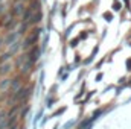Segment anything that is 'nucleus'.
<instances>
[{"label": "nucleus", "instance_id": "1", "mask_svg": "<svg viewBox=\"0 0 131 129\" xmlns=\"http://www.w3.org/2000/svg\"><path fill=\"white\" fill-rule=\"evenodd\" d=\"M15 67H17L20 71L26 73V71H29V70H31V67H34V62L29 59L28 53L25 52V53H21L20 56H17V58H15Z\"/></svg>", "mask_w": 131, "mask_h": 129}, {"label": "nucleus", "instance_id": "2", "mask_svg": "<svg viewBox=\"0 0 131 129\" xmlns=\"http://www.w3.org/2000/svg\"><path fill=\"white\" fill-rule=\"evenodd\" d=\"M38 32H40V29L32 31L29 35H26V38L23 40V50H25V52H28L29 49L35 47V44H37V41H38Z\"/></svg>", "mask_w": 131, "mask_h": 129}, {"label": "nucleus", "instance_id": "3", "mask_svg": "<svg viewBox=\"0 0 131 129\" xmlns=\"http://www.w3.org/2000/svg\"><path fill=\"white\" fill-rule=\"evenodd\" d=\"M31 94V88H25V87H21V88H18L15 93H12V102H18V103H21L23 100H26L28 97Z\"/></svg>", "mask_w": 131, "mask_h": 129}, {"label": "nucleus", "instance_id": "4", "mask_svg": "<svg viewBox=\"0 0 131 129\" xmlns=\"http://www.w3.org/2000/svg\"><path fill=\"white\" fill-rule=\"evenodd\" d=\"M18 38H20V33H18V31H11V32H6V35L3 36V44H5V46H11V44H12V43H15Z\"/></svg>", "mask_w": 131, "mask_h": 129}, {"label": "nucleus", "instance_id": "5", "mask_svg": "<svg viewBox=\"0 0 131 129\" xmlns=\"http://www.w3.org/2000/svg\"><path fill=\"white\" fill-rule=\"evenodd\" d=\"M25 11H26L25 3H23V2H17V3L12 6L11 14H12V17H18V15H23V14H25Z\"/></svg>", "mask_w": 131, "mask_h": 129}, {"label": "nucleus", "instance_id": "6", "mask_svg": "<svg viewBox=\"0 0 131 129\" xmlns=\"http://www.w3.org/2000/svg\"><path fill=\"white\" fill-rule=\"evenodd\" d=\"M20 50H23V41H20V40H17L15 43H12L11 46H8V52H9L12 56H15Z\"/></svg>", "mask_w": 131, "mask_h": 129}, {"label": "nucleus", "instance_id": "7", "mask_svg": "<svg viewBox=\"0 0 131 129\" xmlns=\"http://www.w3.org/2000/svg\"><path fill=\"white\" fill-rule=\"evenodd\" d=\"M23 84H21V76H15L14 79H11V87H9V91L11 93H15L18 88H21Z\"/></svg>", "mask_w": 131, "mask_h": 129}, {"label": "nucleus", "instance_id": "8", "mask_svg": "<svg viewBox=\"0 0 131 129\" xmlns=\"http://www.w3.org/2000/svg\"><path fill=\"white\" fill-rule=\"evenodd\" d=\"M12 67L14 64L11 62V61H6V62H3V64H0V76H8L9 73H11V70H12Z\"/></svg>", "mask_w": 131, "mask_h": 129}, {"label": "nucleus", "instance_id": "9", "mask_svg": "<svg viewBox=\"0 0 131 129\" xmlns=\"http://www.w3.org/2000/svg\"><path fill=\"white\" fill-rule=\"evenodd\" d=\"M26 53H28V56H29V59L32 61L34 64H35V62L38 61V58H40V49H38L37 46H35V47H32V49H29V50H28Z\"/></svg>", "mask_w": 131, "mask_h": 129}, {"label": "nucleus", "instance_id": "10", "mask_svg": "<svg viewBox=\"0 0 131 129\" xmlns=\"http://www.w3.org/2000/svg\"><path fill=\"white\" fill-rule=\"evenodd\" d=\"M9 87H11V79L5 76V78L0 81V90H2V91H6V90H9Z\"/></svg>", "mask_w": 131, "mask_h": 129}, {"label": "nucleus", "instance_id": "11", "mask_svg": "<svg viewBox=\"0 0 131 129\" xmlns=\"http://www.w3.org/2000/svg\"><path fill=\"white\" fill-rule=\"evenodd\" d=\"M2 46H5L3 44V36H0V49H2Z\"/></svg>", "mask_w": 131, "mask_h": 129}, {"label": "nucleus", "instance_id": "12", "mask_svg": "<svg viewBox=\"0 0 131 129\" xmlns=\"http://www.w3.org/2000/svg\"><path fill=\"white\" fill-rule=\"evenodd\" d=\"M3 8H5V6H3V5H2V3H0V14H2V12H3Z\"/></svg>", "mask_w": 131, "mask_h": 129}]
</instances>
